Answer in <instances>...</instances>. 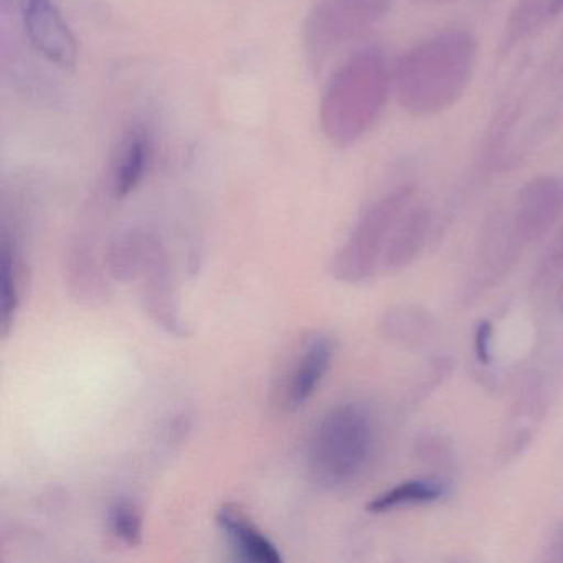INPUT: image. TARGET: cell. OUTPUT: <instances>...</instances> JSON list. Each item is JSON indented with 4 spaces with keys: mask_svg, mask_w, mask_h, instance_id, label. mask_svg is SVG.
Here are the masks:
<instances>
[{
    "mask_svg": "<svg viewBox=\"0 0 563 563\" xmlns=\"http://www.w3.org/2000/svg\"><path fill=\"white\" fill-rule=\"evenodd\" d=\"M477 64V42L464 29H446L408 48L391 71L398 103L413 117L450 110L466 93Z\"/></svg>",
    "mask_w": 563,
    "mask_h": 563,
    "instance_id": "1",
    "label": "cell"
},
{
    "mask_svg": "<svg viewBox=\"0 0 563 563\" xmlns=\"http://www.w3.org/2000/svg\"><path fill=\"white\" fill-rule=\"evenodd\" d=\"M391 71L374 48L349 58L329 81L321 103L322 133L329 143L349 147L374 126L390 95Z\"/></svg>",
    "mask_w": 563,
    "mask_h": 563,
    "instance_id": "2",
    "label": "cell"
},
{
    "mask_svg": "<svg viewBox=\"0 0 563 563\" xmlns=\"http://www.w3.org/2000/svg\"><path fill=\"white\" fill-rule=\"evenodd\" d=\"M374 450V427L362 405L332 408L316 430L309 451L311 470L319 483L344 486L367 466Z\"/></svg>",
    "mask_w": 563,
    "mask_h": 563,
    "instance_id": "3",
    "label": "cell"
},
{
    "mask_svg": "<svg viewBox=\"0 0 563 563\" xmlns=\"http://www.w3.org/2000/svg\"><path fill=\"white\" fill-rule=\"evenodd\" d=\"M391 0H319L302 25V48L312 70H321L344 45L384 21Z\"/></svg>",
    "mask_w": 563,
    "mask_h": 563,
    "instance_id": "4",
    "label": "cell"
},
{
    "mask_svg": "<svg viewBox=\"0 0 563 563\" xmlns=\"http://www.w3.org/2000/svg\"><path fill=\"white\" fill-rule=\"evenodd\" d=\"M413 186H400L368 207L334 262L339 279L358 283L367 279L384 258L391 233L413 199Z\"/></svg>",
    "mask_w": 563,
    "mask_h": 563,
    "instance_id": "5",
    "label": "cell"
},
{
    "mask_svg": "<svg viewBox=\"0 0 563 563\" xmlns=\"http://www.w3.org/2000/svg\"><path fill=\"white\" fill-rule=\"evenodd\" d=\"M563 216V180L539 176L517 194L510 227L522 246L540 242Z\"/></svg>",
    "mask_w": 563,
    "mask_h": 563,
    "instance_id": "6",
    "label": "cell"
},
{
    "mask_svg": "<svg viewBox=\"0 0 563 563\" xmlns=\"http://www.w3.org/2000/svg\"><path fill=\"white\" fill-rule=\"evenodd\" d=\"M22 21L32 47L51 64L71 70L77 65L78 45L58 9L57 0H22Z\"/></svg>",
    "mask_w": 563,
    "mask_h": 563,
    "instance_id": "7",
    "label": "cell"
},
{
    "mask_svg": "<svg viewBox=\"0 0 563 563\" xmlns=\"http://www.w3.org/2000/svg\"><path fill=\"white\" fill-rule=\"evenodd\" d=\"M520 249L523 246L517 242L510 222L507 225L494 223L489 232L484 233L481 239L479 249L474 256L473 276L467 282L464 299L473 301L496 286L516 262Z\"/></svg>",
    "mask_w": 563,
    "mask_h": 563,
    "instance_id": "8",
    "label": "cell"
},
{
    "mask_svg": "<svg viewBox=\"0 0 563 563\" xmlns=\"http://www.w3.org/2000/svg\"><path fill=\"white\" fill-rule=\"evenodd\" d=\"M545 415V394L536 378L523 382L509 410L504 428L503 454L506 460L519 456L532 441L533 431Z\"/></svg>",
    "mask_w": 563,
    "mask_h": 563,
    "instance_id": "9",
    "label": "cell"
},
{
    "mask_svg": "<svg viewBox=\"0 0 563 563\" xmlns=\"http://www.w3.org/2000/svg\"><path fill=\"white\" fill-rule=\"evenodd\" d=\"M334 358V342L325 335H316L302 349L296 361L291 377L286 387L289 407L305 405L318 390Z\"/></svg>",
    "mask_w": 563,
    "mask_h": 563,
    "instance_id": "10",
    "label": "cell"
},
{
    "mask_svg": "<svg viewBox=\"0 0 563 563\" xmlns=\"http://www.w3.org/2000/svg\"><path fill=\"white\" fill-rule=\"evenodd\" d=\"M153 154V140L146 128L131 126L121 140L113 164V190L118 199H124L137 189L146 176Z\"/></svg>",
    "mask_w": 563,
    "mask_h": 563,
    "instance_id": "11",
    "label": "cell"
},
{
    "mask_svg": "<svg viewBox=\"0 0 563 563\" xmlns=\"http://www.w3.org/2000/svg\"><path fill=\"white\" fill-rule=\"evenodd\" d=\"M430 229V209L423 206L408 209L385 249L384 258H382L384 268L387 272L398 273L413 265L415 260L420 256L427 245Z\"/></svg>",
    "mask_w": 563,
    "mask_h": 563,
    "instance_id": "12",
    "label": "cell"
},
{
    "mask_svg": "<svg viewBox=\"0 0 563 563\" xmlns=\"http://www.w3.org/2000/svg\"><path fill=\"white\" fill-rule=\"evenodd\" d=\"M217 522L243 559L256 563L282 562L278 547L262 530L256 529L252 520L235 507H222L217 514Z\"/></svg>",
    "mask_w": 563,
    "mask_h": 563,
    "instance_id": "13",
    "label": "cell"
},
{
    "mask_svg": "<svg viewBox=\"0 0 563 563\" xmlns=\"http://www.w3.org/2000/svg\"><path fill=\"white\" fill-rule=\"evenodd\" d=\"M448 493L450 484L440 477H415L375 496L367 504V510L372 514H384L401 507L427 506L443 499Z\"/></svg>",
    "mask_w": 563,
    "mask_h": 563,
    "instance_id": "14",
    "label": "cell"
},
{
    "mask_svg": "<svg viewBox=\"0 0 563 563\" xmlns=\"http://www.w3.org/2000/svg\"><path fill=\"white\" fill-rule=\"evenodd\" d=\"M382 329L391 341L417 347L431 338L434 321L420 306H398L385 314Z\"/></svg>",
    "mask_w": 563,
    "mask_h": 563,
    "instance_id": "15",
    "label": "cell"
},
{
    "mask_svg": "<svg viewBox=\"0 0 563 563\" xmlns=\"http://www.w3.org/2000/svg\"><path fill=\"white\" fill-rule=\"evenodd\" d=\"M110 527L114 537L128 545H140L143 540V517L140 510L126 500L111 507Z\"/></svg>",
    "mask_w": 563,
    "mask_h": 563,
    "instance_id": "16",
    "label": "cell"
},
{
    "mask_svg": "<svg viewBox=\"0 0 563 563\" xmlns=\"http://www.w3.org/2000/svg\"><path fill=\"white\" fill-rule=\"evenodd\" d=\"M19 306V286L15 278V263L11 249L4 242L2 246V329L4 335L9 332V325L12 322V316L18 311Z\"/></svg>",
    "mask_w": 563,
    "mask_h": 563,
    "instance_id": "17",
    "label": "cell"
},
{
    "mask_svg": "<svg viewBox=\"0 0 563 563\" xmlns=\"http://www.w3.org/2000/svg\"><path fill=\"white\" fill-rule=\"evenodd\" d=\"M560 269H563V225L560 227L537 265L533 286L542 288L547 283H552L559 276Z\"/></svg>",
    "mask_w": 563,
    "mask_h": 563,
    "instance_id": "18",
    "label": "cell"
},
{
    "mask_svg": "<svg viewBox=\"0 0 563 563\" xmlns=\"http://www.w3.org/2000/svg\"><path fill=\"white\" fill-rule=\"evenodd\" d=\"M415 454L418 460L430 466H450L453 463V450L451 444L438 434L428 433L415 440Z\"/></svg>",
    "mask_w": 563,
    "mask_h": 563,
    "instance_id": "19",
    "label": "cell"
},
{
    "mask_svg": "<svg viewBox=\"0 0 563 563\" xmlns=\"http://www.w3.org/2000/svg\"><path fill=\"white\" fill-rule=\"evenodd\" d=\"M494 328L489 319H481L474 329V354L479 364L489 365L493 362Z\"/></svg>",
    "mask_w": 563,
    "mask_h": 563,
    "instance_id": "20",
    "label": "cell"
},
{
    "mask_svg": "<svg viewBox=\"0 0 563 563\" xmlns=\"http://www.w3.org/2000/svg\"><path fill=\"white\" fill-rule=\"evenodd\" d=\"M552 559L563 562V527L552 542Z\"/></svg>",
    "mask_w": 563,
    "mask_h": 563,
    "instance_id": "21",
    "label": "cell"
},
{
    "mask_svg": "<svg viewBox=\"0 0 563 563\" xmlns=\"http://www.w3.org/2000/svg\"><path fill=\"white\" fill-rule=\"evenodd\" d=\"M415 2L427 8H441V5L453 4L454 0H415Z\"/></svg>",
    "mask_w": 563,
    "mask_h": 563,
    "instance_id": "22",
    "label": "cell"
},
{
    "mask_svg": "<svg viewBox=\"0 0 563 563\" xmlns=\"http://www.w3.org/2000/svg\"><path fill=\"white\" fill-rule=\"evenodd\" d=\"M559 299H560V306H562V309H563V283H562V288H560Z\"/></svg>",
    "mask_w": 563,
    "mask_h": 563,
    "instance_id": "23",
    "label": "cell"
}]
</instances>
